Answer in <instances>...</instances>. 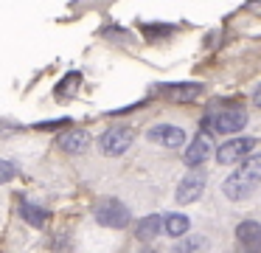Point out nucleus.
<instances>
[{"label": "nucleus", "mask_w": 261, "mask_h": 253, "mask_svg": "<svg viewBox=\"0 0 261 253\" xmlns=\"http://www.w3.org/2000/svg\"><path fill=\"white\" fill-rule=\"evenodd\" d=\"M255 144L258 141L255 138H233L227 141V144H222L219 149H216V163H239L244 160V157H250V152L255 149Z\"/></svg>", "instance_id": "nucleus-4"}, {"label": "nucleus", "mask_w": 261, "mask_h": 253, "mask_svg": "<svg viewBox=\"0 0 261 253\" xmlns=\"http://www.w3.org/2000/svg\"><path fill=\"white\" fill-rule=\"evenodd\" d=\"M236 242L242 247V253H261V222H255V219L239 222Z\"/></svg>", "instance_id": "nucleus-6"}, {"label": "nucleus", "mask_w": 261, "mask_h": 253, "mask_svg": "<svg viewBox=\"0 0 261 253\" xmlns=\"http://www.w3.org/2000/svg\"><path fill=\"white\" fill-rule=\"evenodd\" d=\"M132 141H135V132L129 127H113L101 135V149L107 155H124L132 146Z\"/></svg>", "instance_id": "nucleus-5"}, {"label": "nucleus", "mask_w": 261, "mask_h": 253, "mask_svg": "<svg viewBox=\"0 0 261 253\" xmlns=\"http://www.w3.org/2000/svg\"><path fill=\"white\" fill-rule=\"evenodd\" d=\"M261 186V155H250L242 160V166L225 180L222 191H225L227 200H247L255 189Z\"/></svg>", "instance_id": "nucleus-1"}, {"label": "nucleus", "mask_w": 261, "mask_h": 253, "mask_svg": "<svg viewBox=\"0 0 261 253\" xmlns=\"http://www.w3.org/2000/svg\"><path fill=\"white\" fill-rule=\"evenodd\" d=\"M202 191H205V174L202 172H191V174H186V177L180 180V186H177V202H182V205L197 202L199 197H202Z\"/></svg>", "instance_id": "nucleus-8"}, {"label": "nucleus", "mask_w": 261, "mask_h": 253, "mask_svg": "<svg viewBox=\"0 0 261 253\" xmlns=\"http://www.w3.org/2000/svg\"><path fill=\"white\" fill-rule=\"evenodd\" d=\"M163 231V217H158V214H149V217H143L141 222H138V228H135V236L141 242H152L154 236Z\"/></svg>", "instance_id": "nucleus-11"}, {"label": "nucleus", "mask_w": 261, "mask_h": 253, "mask_svg": "<svg viewBox=\"0 0 261 253\" xmlns=\"http://www.w3.org/2000/svg\"><path fill=\"white\" fill-rule=\"evenodd\" d=\"M20 217L29 225H34V228H42V225L48 222V211L42 205H34V202H23V205H20Z\"/></svg>", "instance_id": "nucleus-12"}, {"label": "nucleus", "mask_w": 261, "mask_h": 253, "mask_svg": "<svg viewBox=\"0 0 261 253\" xmlns=\"http://www.w3.org/2000/svg\"><path fill=\"white\" fill-rule=\"evenodd\" d=\"M87 144H90V135H87L85 129H68V132L59 135V146H62L68 155H82V152L87 149Z\"/></svg>", "instance_id": "nucleus-10"}, {"label": "nucleus", "mask_w": 261, "mask_h": 253, "mask_svg": "<svg viewBox=\"0 0 261 253\" xmlns=\"http://www.w3.org/2000/svg\"><path fill=\"white\" fill-rule=\"evenodd\" d=\"M202 93V84H169L166 96H171L174 101H191Z\"/></svg>", "instance_id": "nucleus-14"}, {"label": "nucleus", "mask_w": 261, "mask_h": 253, "mask_svg": "<svg viewBox=\"0 0 261 253\" xmlns=\"http://www.w3.org/2000/svg\"><path fill=\"white\" fill-rule=\"evenodd\" d=\"M93 214H96V222L104 225V228H126V225L132 222L129 208H126L121 200H115V197H104V200H98V205H96Z\"/></svg>", "instance_id": "nucleus-3"}, {"label": "nucleus", "mask_w": 261, "mask_h": 253, "mask_svg": "<svg viewBox=\"0 0 261 253\" xmlns=\"http://www.w3.org/2000/svg\"><path fill=\"white\" fill-rule=\"evenodd\" d=\"M202 247H205V239L197 236V239H188V242H182V245H177V253H197V250H202Z\"/></svg>", "instance_id": "nucleus-16"}, {"label": "nucleus", "mask_w": 261, "mask_h": 253, "mask_svg": "<svg viewBox=\"0 0 261 253\" xmlns=\"http://www.w3.org/2000/svg\"><path fill=\"white\" fill-rule=\"evenodd\" d=\"M253 104H255V107H261V87L253 93Z\"/></svg>", "instance_id": "nucleus-17"}, {"label": "nucleus", "mask_w": 261, "mask_h": 253, "mask_svg": "<svg viewBox=\"0 0 261 253\" xmlns=\"http://www.w3.org/2000/svg\"><path fill=\"white\" fill-rule=\"evenodd\" d=\"M188 228H191V219L186 214H169V217H163V231L169 236H182V234H188Z\"/></svg>", "instance_id": "nucleus-13"}, {"label": "nucleus", "mask_w": 261, "mask_h": 253, "mask_svg": "<svg viewBox=\"0 0 261 253\" xmlns=\"http://www.w3.org/2000/svg\"><path fill=\"white\" fill-rule=\"evenodd\" d=\"M14 177H17V166H14L12 160H3V157H0V186L14 180Z\"/></svg>", "instance_id": "nucleus-15"}, {"label": "nucleus", "mask_w": 261, "mask_h": 253, "mask_svg": "<svg viewBox=\"0 0 261 253\" xmlns=\"http://www.w3.org/2000/svg\"><path fill=\"white\" fill-rule=\"evenodd\" d=\"M211 152H214V141H211V135L199 132L186 149V163L188 166H199V163H205V157H208Z\"/></svg>", "instance_id": "nucleus-9"}, {"label": "nucleus", "mask_w": 261, "mask_h": 253, "mask_svg": "<svg viewBox=\"0 0 261 253\" xmlns=\"http://www.w3.org/2000/svg\"><path fill=\"white\" fill-rule=\"evenodd\" d=\"M149 141H154V144L166 146V149H177V146L186 144V132H182V127H174V124H158V127H152L146 132Z\"/></svg>", "instance_id": "nucleus-7"}, {"label": "nucleus", "mask_w": 261, "mask_h": 253, "mask_svg": "<svg viewBox=\"0 0 261 253\" xmlns=\"http://www.w3.org/2000/svg\"><path fill=\"white\" fill-rule=\"evenodd\" d=\"M244 124H247V112L242 107H227V110H214L211 116H205L202 121V132H242Z\"/></svg>", "instance_id": "nucleus-2"}]
</instances>
